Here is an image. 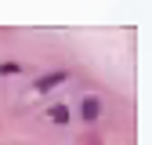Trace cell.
<instances>
[{
    "label": "cell",
    "mask_w": 152,
    "mask_h": 145,
    "mask_svg": "<svg viewBox=\"0 0 152 145\" xmlns=\"http://www.w3.org/2000/svg\"><path fill=\"white\" fill-rule=\"evenodd\" d=\"M18 72H22L18 62H0V76H18Z\"/></svg>",
    "instance_id": "obj_4"
},
{
    "label": "cell",
    "mask_w": 152,
    "mask_h": 145,
    "mask_svg": "<svg viewBox=\"0 0 152 145\" xmlns=\"http://www.w3.org/2000/svg\"><path fill=\"white\" fill-rule=\"evenodd\" d=\"M69 80V69H47V72H40V76L33 80V91L36 94H51L54 87H62Z\"/></svg>",
    "instance_id": "obj_2"
},
{
    "label": "cell",
    "mask_w": 152,
    "mask_h": 145,
    "mask_svg": "<svg viewBox=\"0 0 152 145\" xmlns=\"http://www.w3.org/2000/svg\"><path fill=\"white\" fill-rule=\"evenodd\" d=\"M47 120L54 123V127H69L76 116H72V105L69 102H54V105H47Z\"/></svg>",
    "instance_id": "obj_3"
},
{
    "label": "cell",
    "mask_w": 152,
    "mask_h": 145,
    "mask_svg": "<svg viewBox=\"0 0 152 145\" xmlns=\"http://www.w3.org/2000/svg\"><path fill=\"white\" fill-rule=\"evenodd\" d=\"M72 116H80L83 123H98V120L105 116V102H102L98 94H83L80 102L72 105Z\"/></svg>",
    "instance_id": "obj_1"
}]
</instances>
